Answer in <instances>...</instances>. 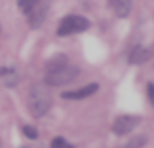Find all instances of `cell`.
Instances as JSON below:
<instances>
[{
  "label": "cell",
  "mask_w": 154,
  "mask_h": 148,
  "mask_svg": "<svg viewBox=\"0 0 154 148\" xmlns=\"http://www.w3.org/2000/svg\"><path fill=\"white\" fill-rule=\"evenodd\" d=\"M51 103H53V98L45 84H33L31 90L27 92V109L33 117L37 119L43 117L51 109Z\"/></svg>",
  "instance_id": "6da1fadb"
},
{
  "label": "cell",
  "mask_w": 154,
  "mask_h": 148,
  "mask_svg": "<svg viewBox=\"0 0 154 148\" xmlns=\"http://www.w3.org/2000/svg\"><path fill=\"white\" fill-rule=\"evenodd\" d=\"M88 27H90V20H86L84 16H78V14H70L60 20L59 27H57V35L64 37V35H70V33H82Z\"/></svg>",
  "instance_id": "7a4b0ae2"
},
{
  "label": "cell",
  "mask_w": 154,
  "mask_h": 148,
  "mask_svg": "<svg viewBox=\"0 0 154 148\" xmlns=\"http://www.w3.org/2000/svg\"><path fill=\"white\" fill-rule=\"evenodd\" d=\"M78 74H80V68H78V66H70V65H66V66H63V68L55 70V72H49V74H47V76H45V86H53V88H57V86H64V84H70L72 80L78 78Z\"/></svg>",
  "instance_id": "3957f363"
},
{
  "label": "cell",
  "mask_w": 154,
  "mask_h": 148,
  "mask_svg": "<svg viewBox=\"0 0 154 148\" xmlns=\"http://www.w3.org/2000/svg\"><path fill=\"white\" fill-rule=\"evenodd\" d=\"M47 12H49V2H47V0H37V4L26 14L29 27H33V29L41 27L43 22H45V18H47Z\"/></svg>",
  "instance_id": "277c9868"
},
{
  "label": "cell",
  "mask_w": 154,
  "mask_h": 148,
  "mask_svg": "<svg viewBox=\"0 0 154 148\" xmlns=\"http://www.w3.org/2000/svg\"><path fill=\"white\" fill-rule=\"evenodd\" d=\"M139 123H140V117H137V115H121V117H117L115 121H113L111 131L117 137H125V134H129Z\"/></svg>",
  "instance_id": "5b68a950"
},
{
  "label": "cell",
  "mask_w": 154,
  "mask_h": 148,
  "mask_svg": "<svg viewBox=\"0 0 154 148\" xmlns=\"http://www.w3.org/2000/svg\"><path fill=\"white\" fill-rule=\"evenodd\" d=\"M98 84H88V86H82L78 90H72V92H63V98L64 99H86L90 95H94L98 92Z\"/></svg>",
  "instance_id": "8992f818"
},
{
  "label": "cell",
  "mask_w": 154,
  "mask_h": 148,
  "mask_svg": "<svg viewBox=\"0 0 154 148\" xmlns=\"http://www.w3.org/2000/svg\"><path fill=\"white\" fill-rule=\"evenodd\" d=\"M148 59H150V49H146V47H143V45H137L135 49L131 51V55H129V62H131V65H143Z\"/></svg>",
  "instance_id": "52a82bcc"
},
{
  "label": "cell",
  "mask_w": 154,
  "mask_h": 148,
  "mask_svg": "<svg viewBox=\"0 0 154 148\" xmlns=\"http://www.w3.org/2000/svg\"><path fill=\"white\" fill-rule=\"evenodd\" d=\"M113 12H115L119 18H127L131 14V8H133V0H109Z\"/></svg>",
  "instance_id": "ba28073f"
},
{
  "label": "cell",
  "mask_w": 154,
  "mask_h": 148,
  "mask_svg": "<svg viewBox=\"0 0 154 148\" xmlns=\"http://www.w3.org/2000/svg\"><path fill=\"white\" fill-rule=\"evenodd\" d=\"M66 65H68L66 55H55V57H51L49 61L45 62V70H47V74H49V72H55V70L63 68V66H66Z\"/></svg>",
  "instance_id": "9c48e42d"
},
{
  "label": "cell",
  "mask_w": 154,
  "mask_h": 148,
  "mask_svg": "<svg viewBox=\"0 0 154 148\" xmlns=\"http://www.w3.org/2000/svg\"><path fill=\"white\" fill-rule=\"evenodd\" d=\"M0 78H2L4 86H14L18 82V76L12 68H0Z\"/></svg>",
  "instance_id": "30bf717a"
},
{
  "label": "cell",
  "mask_w": 154,
  "mask_h": 148,
  "mask_svg": "<svg viewBox=\"0 0 154 148\" xmlns=\"http://www.w3.org/2000/svg\"><path fill=\"white\" fill-rule=\"evenodd\" d=\"M144 144H146V137H144V134H139V137L131 138L123 148H143Z\"/></svg>",
  "instance_id": "8fae6325"
},
{
  "label": "cell",
  "mask_w": 154,
  "mask_h": 148,
  "mask_svg": "<svg viewBox=\"0 0 154 148\" xmlns=\"http://www.w3.org/2000/svg\"><path fill=\"white\" fill-rule=\"evenodd\" d=\"M35 4H37V0H18V6H20V10H22L23 14H27Z\"/></svg>",
  "instance_id": "7c38bea8"
},
{
  "label": "cell",
  "mask_w": 154,
  "mask_h": 148,
  "mask_svg": "<svg viewBox=\"0 0 154 148\" xmlns=\"http://www.w3.org/2000/svg\"><path fill=\"white\" fill-rule=\"evenodd\" d=\"M51 148H74V146L68 144L63 137H57V138H53V140H51Z\"/></svg>",
  "instance_id": "4fadbf2b"
},
{
  "label": "cell",
  "mask_w": 154,
  "mask_h": 148,
  "mask_svg": "<svg viewBox=\"0 0 154 148\" xmlns=\"http://www.w3.org/2000/svg\"><path fill=\"white\" fill-rule=\"evenodd\" d=\"M22 131H23V134H26L27 138H31V140H35V138H37V131H35L31 125H23Z\"/></svg>",
  "instance_id": "5bb4252c"
},
{
  "label": "cell",
  "mask_w": 154,
  "mask_h": 148,
  "mask_svg": "<svg viewBox=\"0 0 154 148\" xmlns=\"http://www.w3.org/2000/svg\"><path fill=\"white\" fill-rule=\"evenodd\" d=\"M146 94H148V99H150L152 105H154V84H148L146 86Z\"/></svg>",
  "instance_id": "9a60e30c"
},
{
  "label": "cell",
  "mask_w": 154,
  "mask_h": 148,
  "mask_svg": "<svg viewBox=\"0 0 154 148\" xmlns=\"http://www.w3.org/2000/svg\"><path fill=\"white\" fill-rule=\"evenodd\" d=\"M22 148H26V146H22Z\"/></svg>",
  "instance_id": "2e32d148"
}]
</instances>
